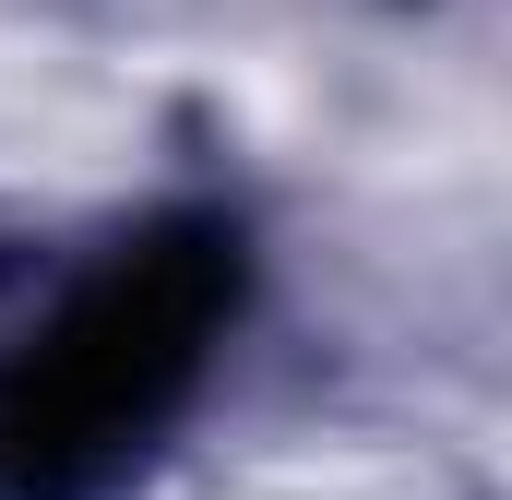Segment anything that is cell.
Masks as SVG:
<instances>
[{"label":"cell","mask_w":512,"mask_h":500,"mask_svg":"<svg viewBox=\"0 0 512 500\" xmlns=\"http://www.w3.org/2000/svg\"><path fill=\"white\" fill-rule=\"evenodd\" d=\"M227 310H239V239L203 215L143 227L96 286H72V310L0 393V500H84L120 453H143V429L191 393Z\"/></svg>","instance_id":"6da1fadb"}]
</instances>
